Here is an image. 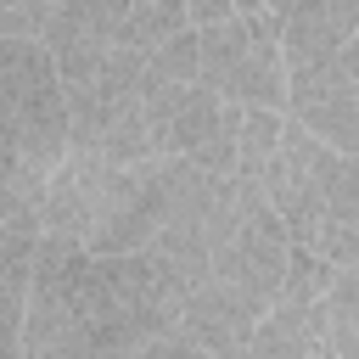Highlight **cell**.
<instances>
[{
  "mask_svg": "<svg viewBox=\"0 0 359 359\" xmlns=\"http://www.w3.org/2000/svg\"><path fill=\"white\" fill-rule=\"evenodd\" d=\"M258 191L275 208L280 230L292 247L320 252L325 264H353L359 258V213H353V157L331 151L314 140L303 123L280 112L275 151L258 168Z\"/></svg>",
  "mask_w": 359,
  "mask_h": 359,
  "instance_id": "6da1fadb",
  "label": "cell"
},
{
  "mask_svg": "<svg viewBox=\"0 0 359 359\" xmlns=\"http://www.w3.org/2000/svg\"><path fill=\"white\" fill-rule=\"evenodd\" d=\"M275 34H280L275 11H230L208 28H196V84L230 107H275L280 112L286 67H280Z\"/></svg>",
  "mask_w": 359,
  "mask_h": 359,
  "instance_id": "7a4b0ae2",
  "label": "cell"
},
{
  "mask_svg": "<svg viewBox=\"0 0 359 359\" xmlns=\"http://www.w3.org/2000/svg\"><path fill=\"white\" fill-rule=\"evenodd\" d=\"M0 112L17 129L22 163L34 174H50L67 151V95L50 50L28 34L0 39Z\"/></svg>",
  "mask_w": 359,
  "mask_h": 359,
  "instance_id": "3957f363",
  "label": "cell"
},
{
  "mask_svg": "<svg viewBox=\"0 0 359 359\" xmlns=\"http://www.w3.org/2000/svg\"><path fill=\"white\" fill-rule=\"evenodd\" d=\"M236 118H241V107L219 101L196 79L163 84V90L146 95L151 146L163 157H185V163L213 168V174H230V163H236Z\"/></svg>",
  "mask_w": 359,
  "mask_h": 359,
  "instance_id": "277c9868",
  "label": "cell"
},
{
  "mask_svg": "<svg viewBox=\"0 0 359 359\" xmlns=\"http://www.w3.org/2000/svg\"><path fill=\"white\" fill-rule=\"evenodd\" d=\"M280 112L292 123H303L314 140H325L331 151L353 157V146H359V56H353V45L331 62L292 67Z\"/></svg>",
  "mask_w": 359,
  "mask_h": 359,
  "instance_id": "5b68a950",
  "label": "cell"
},
{
  "mask_svg": "<svg viewBox=\"0 0 359 359\" xmlns=\"http://www.w3.org/2000/svg\"><path fill=\"white\" fill-rule=\"evenodd\" d=\"M353 28H359V0H292L280 11V67H314V62H331L353 45Z\"/></svg>",
  "mask_w": 359,
  "mask_h": 359,
  "instance_id": "8992f818",
  "label": "cell"
},
{
  "mask_svg": "<svg viewBox=\"0 0 359 359\" xmlns=\"http://www.w3.org/2000/svg\"><path fill=\"white\" fill-rule=\"evenodd\" d=\"M258 314H264V309H252L241 292H230V286H219V280L202 275V280L180 297L174 325H180L191 342H202L213 359H241V348H247Z\"/></svg>",
  "mask_w": 359,
  "mask_h": 359,
  "instance_id": "52a82bcc",
  "label": "cell"
},
{
  "mask_svg": "<svg viewBox=\"0 0 359 359\" xmlns=\"http://www.w3.org/2000/svg\"><path fill=\"white\" fill-rule=\"evenodd\" d=\"M320 331H325L337 359H359V280H353V264L331 269V280L320 292Z\"/></svg>",
  "mask_w": 359,
  "mask_h": 359,
  "instance_id": "ba28073f",
  "label": "cell"
},
{
  "mask_svg": "<svg viewBox=\"0 0 359 359\" xmlns=\"http://www.w3.org/2000/svg\"><path fill=\"white\" fill-rule=\"evenodd\" d=\"M180 28H191L180 0H129L123 17H118V28H112V45L118 50H151V45H163Z\"/></svg>",
  "mask_w": 359,
  "mask_h": 359,
  "instance_id": "9c48e42d",
  "label": "cell"
},
{
  "mask_svg": "<svg viewBox=\"0 0 359 359\" xmlns=\"http://www.w3.org/2000/svg\"><path fill=\"white\" fill-rule=\"evenodd\" d=\"M39 196H45V174H34L22 163L17 129L0 112V219H17V213H34L39 219Z\"/></svg>",
  "mask_w": 359,
  "mask_h": 359,
  "instance_id": "30bf717a",
  "label": "cell"
},
{
  "mask_svg": "<svg viewBox=\"0 0 359 359\" xmlns=\"http://www.w3.org/2000/svg\"><path fill=\"white\" fill-rule=\"evenodd\" d=\"M275 135H280V112H275V107H241V118H236V163H230V174L258 180L264 157L275 151Z\"/></svg>",
  "mask_w": 359,
  "mask_h": 359,
  "instance_id": "8fae6325",
  "label": "cell"
},
{
  "mask_svg": "<svg viewBox=\"0 0 359 359\" xmlns=\"http://www.w3.org/2000/svg\"><path fill=\"white\" fill-rule=\"evenodd\" d=\"M140 79H146V90L196 79V28H180V34H168L163 45L140 50Z\"/></svg>",
  "mask_w": 359,
  "mask_h": 359,
  "instance_id": "7c38bea8",
  "label": "cell"
},
{
  "mask_svg": "<svg viewBox=\"0 0 359 359\" xmlns=\"http://www.w3.org/2000/svg\"><path fill=\"white\" fill-rule=\"evenodd\" d=\"M135 359H213L202 342H191L180 325H168V331H157V337H146L140 348H135Z\"/></svg>",
  "mask_w": 359,
  "mask_h": 359,
  "instance_id": "4fadbf2b",
  "label": "cell"
},
{
  "mask_svg": "<svg viewBox=\"0 0 359 359\" xmlns=\"http://www.w3.org/2000/svg\"><path fill=\"white\" fill-rule=\"evenodd\" d=\"M39 17H45V0H0V39H17V34H39Z\"/></svg>",
  "mask_w": 359,
  "mask_h": 359,
  "instance_id": "5bb4252c",
  "label": "cell"
},
{
  "mask_svg": "<svg viewBox=\"0 0 359 359\" xmlns=\"http://www.w3.org/2000/svg\"><path fill=\"white\" fill-rule=\"evenodd\" d=\"M180 6H185V22H191V28H208V22H219V17L236 11L230 0H180Z\"/></svg>",
  "mask_w": 359,
  "mask_h": 359,
  "instance_id": "9a60e30c",
  "label": "cell"
},
{
  "mask_svg": "<svg viewBox=\"0 0 359 359\" xmlns=\"http://www.w3.org/2000/svg\"><path fill=\"white\" fill-rule=\"evenodd\" d=\"M17 359H56V353H22V348H17Z\"/></svg>",
  "mask_w": 359,
  "mask_h": 359,
  "instance_id": "2e32d148",
  "label": "cell"
}]
</instances>
